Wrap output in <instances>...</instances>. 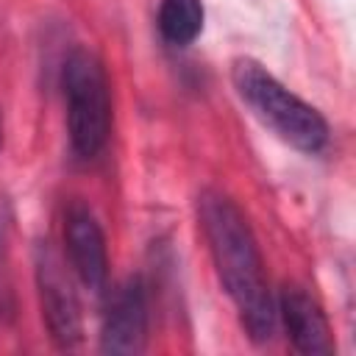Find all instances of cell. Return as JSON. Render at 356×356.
<instances>
[{
  "mask_svg": "<svg viewBox=\"0 0 356 356\" xmlns=\"http://www.w3.org/2000/svg\"><path fill=\"white\" fill-rule=\"evenodd\" d=\"M197 220L217 278L236 306L242 328L253 342H270L278 325V312L248 217L228 195L206 189L197 197Z\"/></svg>",
  "mask_w": 356,
  "mask_h": 356,
  "instance_id": "obj_1",
  "label": "cell"
},
{
  "mask_svg": "<svg viewBox=\"0 0 356 356\" xmlns=\"http://www.w3.org/2000/svg\"><path fill=\"white\" fill-rule=\"evenodd\" d=\"M231 81L239 100L278 139L309 156L325 150L331 136L325 117L292 89H286L273 72H267V67L253 58H236L231 67Z\"/></svg>",
  "mask_w": 356,
  "mask_h": 356,
  "instance_id": "obj_2",
  "label": "cell"
},
{
  "mask_svg": "<svg viewBox=\"0 0 356 356\" xmlns=\"http://www.w3.org/2000/svg\"><path fill=\"white\" fill-rule=\"evenodd\" d=\"M61 89L70 147L81 161H92L103 153L111 134V89L103 61L86 47H75L64 61Z\"/></svg>",
  "mask_w": 356,
  "mask_h": 356,
  "instance_id": "obj_3",
  "label": "cell"
},
{
  "mask_svg": "<svg viewBox=\"0 0 356 356\" xmlns=\"http://www.w3.org/2000/svg\"><path fill=\"white\" fill-rule=\"evenodd\" d=\"M33 275L39 289L42 320L58 350H75L83 339V317L75 286L67 275V264L50 242H39L33 250Z\"/></svg>",
  "mask_w": 356,
  "mask_h": 356,
  "instance_id": "obj_4",
  "label": "cell"
},
{
  "mask_svg": "<svg viewBox=\"0 0 356 356\" xmlns=\"http://www.w3.org/2000/svg\"><path fill=\"white\" fill-rule=\"evenodd\" d=\"M147 284L139 275H134L108 295L100 328V350L120 356L142 353L147 345Z\"/></svg>",
  "mask_w": 356,
  "mask_h": 356,
  "instance_id": "obj_5",
  "label": "cell"
},
{
  "mask_svg": "<svg viewBox=\"0 0 356 356\" xmlns=\"http://www.w3.org/2000/svg\"><path fill=\"white\" fill-rule=\"evenodd\" d=\"M64 245H67L70 267L78 275V281L92 292H100L108 281L106 234L95 211L81 200H72L64 211Z\"/></svg>",
  "mask_w": 356,
  "mask_h": 356,
  "instance_id": "obj_6",
  "label": "cell"
},
{
  "mask_svg": "<svg viewBox=\"0 0 356 356\" xmlns=\"http://www.w3.org/2000/svg\"><path fill=\"white\" fill-rule=\"evenodd\" d=\"M278 320L286 328V337L298 353H334V339L331 328L325 320L323 306L298 284H286L278 292L275 303Z\"/></svg>",
  "mask_w": 356,
  "mask_h": 356,
  "instance_id": "obj_7",
  "label": "cell"
},
{
  "mask_svg": "<svg viewBox=\"0 0 356 356\" xmlns=\"http://www.w3.org/2000/svg\"><path fill=\"white\" fill-rule=\"evenodd\" d=\"M156 25L167 44L186 47L203 31V3L200 0H161Z\"/></svg>",
  "mask_w": 356,
  "mask_h": 356,
  "instance_id": "obj_8",
  "label": "cell"
},
{
  "mask_svg": "<svg viewBox=\"0 0 356 356\" xmlns=\"http://www.w3.org/2000/svg\"><path fill=\"white\" fill-rule=\"evenodd\" d=\"M0 145H3V122H0Z\"/></svg>",
  "mask_w": 356,
  "mask_h": 356,
  "instance_id": "obj_9",
  "label": "cell"
}]
</instances>
